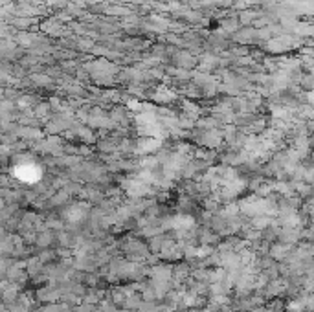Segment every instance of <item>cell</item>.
<instances>
[{"label": "cell", "mask_w": 314, "mask_h": 312, "mask_svg": "<svg viewBox=\"0 0 314 312\" xmlns=\"http://www.w3.org/2000/svg\"><path fill=\"white\" fill-rule=\"evenodd\" d=\"M50 242H51V235L50 234L41 235V239H39V244H41V246H48Z\"/></svg>", "instance_id": "1"}]
</instances>
